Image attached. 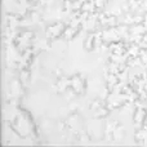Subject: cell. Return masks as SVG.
I'll use <instances>...</instances> for the list:
<instances>
[{
  "mask_svg": "<svg viewBox=\"0 0 147 147\" xmlns=\"http://www.w3.org/2000/svg\"><path fill=\"white\" fill-rule=\"evenodd\" d=\"M62 31H63V23H56V25L48 27V30H47V36H48L49 39L57 38V36H59L62 34Z\"/></svg>",
  "mask_w": 147,
  "mask_h": 147,
  "instance_id": "obj_1",
  "label": "cell"
},
{
  "mask_svg": "<svg viewBox=\"0 0 147 147\" xmlns=\"http://www.w3.org/2000/svg\"><path fill=\"white\" fill-rule=\"evenodd\" d=\"M70 84H71L72 89L75 92H78V93H81V92H84V83L83 80H81L80 76H74V78L70 80Z\"/></svg>",
  "mask_w": 147,
  "mask_h": 147,
  "instance_id": "obj_2",
  "label": "cell"
},
{
  "mask_svg": "<svg viewBox=\"0 0 147 147\" xmlns=\"http://www.w3.org/2000/svg\"><path fill=\"white\" fill-rule=\"evenodd\" d=\"M146 116V111L143 107H137V110H136V114L134 116H133V119H134V121L137 123H142L143 119H145Z\"/></svg>",
  "mask_w": 147,
  "mask_h": 147,
  "instance_id": "obj_3",
  "label": "cell"
},
{
  "mask_svg": "<svg viewBox=\"0 0 147 147\" xmlns=\"http://www.w3.org/2000/svg\"><path fill=\"white\" fill-rule=\"evenodd\" d=\"M86 51H93L96 48V44H94V34H90L88 36V39L85 40V44H84Z\"/></svg>",
  "mask_w": 147,
  "mask_h": 147,
  "instance_id": "obj_4",
  "label": "cell"
},
{
  "mask_svg": "<svg viewBox=\"0 0 147 147\" xmlns=\"http://www.w3.org/2000/svg\"><path fill=\"white\" fill-rule=\"evenodd\" d=\"M76 30H78V28H76V27H72V26H70V27L67 28L66 31H63V35H65V38H66L67 40H71V39H72V36L76 34Z\"/></svg>",
  "mask_w": 147,
  "mask_h": 147,
  "instance_id": "obj_5",
  "label": "cell"
},
{
  "mask_svg": "<svg viewBox=\"0 0 147 147\" xmlns=\"http://www.w3.org/2000/svg\"><path fill=\"white\" fill-rule=\"evenodd\" d=\"M94 4H96L97 9H102L106 5V0H94Z\"/></svg>",
  "mask_w": 147,
  "mask_h": 147,
  "instance_id": "obj_6",
  "label": "cell"
}]
</instances>
